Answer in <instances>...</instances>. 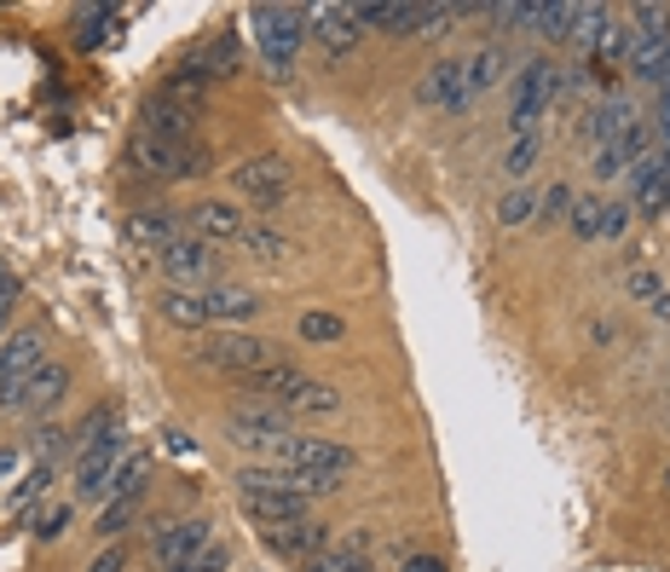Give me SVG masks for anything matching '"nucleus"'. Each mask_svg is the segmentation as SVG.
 <instances>
[{"label": "nucleus", "mask_w": 670, "mask_h": 572, "mask_svg": "<svg viewBox=\"0 0 670 572\" xmlns=\"http://www.w3.org/2000/svg\"><path fill=\"white\" fill-rule=\"evenodd\" d=\"M503 168H509V179H526L538 168V133H520L509 151H503Z\"/></svg>", "instance_id": "nucleus-30"}, {"label": "nucleus", "mask_w": 670, "mask_h": 572, "mask_svg": "<svg viewBox=\"0 0 670 572\" xmlns=\"http://www.w3.org/2000/svg\"><path fill=\"white\" fill-rule=\"evenodd\" d=\"M128 156H133V168L151 174V179H191V174L209 168V156H202V145H191V139L174 145V139H145L139 133Z\"/></svg>", "instance_id": "nucleus-4"}, {"label": "nucleus", "mask_w": 670, "mask_h": 572, "mask_svg": "<svg viewBox=\"0 0 670 572\" xmlns=\"http://www.w3.org/2000/svg\"><path fill=\"white\" fill-rule=\"evenodd\" d=\"M538 214V197L532 191H503V202H497V220H503V226H526V220H532Z\"/></svg>", "instance_id": "nucleus-32"}, {"label": "nucleus", "mask_w": 670, "mask_h": 572, "mask_svg": "<svg viewBox=\"0 0 670 572\" xmlns=\"http://www.w3.org/2000/svg\"><path fill=\"white\" fill-rule=\"evenodd\" d=\"M555 98H561V70L550 65V58H532V65H520V75H515V110H509L515 139H520V133H532V128H538V116L550 110Z\"/></svg>", "instance_id": "nucleus-3"}, {"label": "nucleus", "mask_w": 670, "mask_h": 572, "mask_svg": "<svg viewBox=\"0 0 670 572\" xmlns=\"http://www.w3.org/2000/svg\"><path fill=\"white\" fill-rule=\"evenodd\" d=\"M156 306H162V318H168V324H179V330H209V324H214L202 290H162Z\"/></svg>", "instance_id": "nucleus-15"}, {"label": "nucleus", "mask_w": 670, "mask_h": 572, "mask_svg": "<svg viewBox=\"0 0 670 572\" xmlns=\"http://www.w3.org/2000/svg\"><path fill=\"white\" fill-rule=\"evenodd\" d=\"M341 330H348V324H341L336 313H307L301 318V341H341Z\"/></svg>", "instance_id": "nucleus-35"}, {"label": "nucleus", "mask_w": 670, "mask_h": 572, "mask_svg": "<svg viewBox=\"0 0 670 572\" xmlns=\"http://www.w3.org/2000/svg\"><path fill=\"white\" fill-rule=\"evenodd\" d=\"M64 387H70V371L64 364H47V371H35L30 376V387H24V405H17V411H52L58 399H64Z\"/></svg>", "instance_id": "nucleus-19"}, {"label": "nucleus", "mask_w": 670, "mask_h": 572, "mask_svg": "<svg viewBox=\"0 0 670 572\" xmlns=\"http://www.w3.org/2000/svg\"><path fill=\"white\" fill-rule=\"evenodd\" d=\"M121 567H128V556H121V549L110 544L105 556H93V567H87V572H121Z\"/></svg>", "instance_id": "nucleus-42"}, {"label": "nucleus", "mask_w": 670, "mask_h": 572, "mask_svg": "<svg viewBox=\"0 0 670 572\" xmlns=\"http://www.w3.org/2000/svg\"><path fill=\"white\" fill-rule=\"evenodd\" d=\"M226 567H232V549H226V544H209L202 556L179 561V567H168V572H226Z\"/></svg>", "instance_id": "nucleus-38"}, {"label": "nucleus", "mask_w": 670, "mask_h": 572, "mask_svg": "<svg viewBox=\"0 0 670 572\" xmlns=\"http://www.w3.org/2000/svg\"><path fill=\"white\" fill-rule=\"evenodd\" d=\"M255 40L260 52H267L272 75H290L295 70V47L301 35H307V7H255Z\"/></svg>", "instance_id": "nucleus-1"}, {"label": "nucleus", "mask_w": 670, "mask_h": 572, "mask_svg": "<svg viewBox=\"0 0 670 572\" xmlns=\"http://www.w3.org/2000/svg\"><path fill=\"white\" fill-rule=\"evenodd\" d=\"M226 440L237 445V452H255V457L272 463V452H278L283 440H290V411L249 399V405H237V411L226 417Z\"/></svg>", "instance_id": "nucleus-2"}, {"label": "nucleus", "mask_w": 670, "mask_h": 572, "mask_svg": "<svg viewBox=\"0 0 670 572\" xmlns=\"http://www.w3.org/2000/svg\"><path fill=\"white\" fill-rule=\"evenodd\" d=\"M17 463H24V452H17V445H0V480H12Z\"/></svg>", "instance_id": "nucleus-43"}, {"label": "nucleus", "mask_w": 670, "mask_h": 572, "mask_svg": "<svg viewBox=\"0 0 670 572\" xmlns=\"http://www.w3.org/2000/svg\"><path fill=\"white\" fill-rule=\"evenodd\" d=\"M290 468H330V475H348V468H353V445H341V440H313V434H295Z\"/></svg>", "instance_id": "nucleus-14"}, {"label": "nucleus", "mask_w": 670, "mask_h": 572, "mask_svg": "<svg viewBox=\"0 0 670 572\" xmlns=\"http://www.w3.org/2000/svg\"><path fill=\"white\" fill-rule=\"evenodd\" d=\"M573 17H578V7H561V0H543V7L532 12V30H543V35L566 40V35H573Z\"/></svg>", "instance_id": "nucleus-29"}, {"label": "nucleus", "mask_w": 670, "mask_h": 572, "mask_svg": "<svg viewBox=\"0 0 670 572\" xmlns=\"http://www.w3.org/2000/svg\"><path fill=\"white\" fill-rule=\"evenodd\" d=\"M145 480H151V457L139 452V457H121V468L110 475V492L105 498H139L145 492Z\"/></svg>", "instance_id": "nucleus-27"}, {"label": "nucleus", "mask_w": 670, "mask_h": 572, "mask_svg": "<svg viewBox=\"0 0 670 572\" xmlns=\"http://www.w3.org/2000/svg\"><path fill=\"white\" fill-rule=\"evenodd\" d=\"M12 301H17V278L0 267V313H12Z\"/></svg>", "instance_id": "nucleus-44"}, {"label": "nucleus", "mask_w": 670, "mask_h": 572, "mask_svg": "<svg viewBox=\"0 0 670 572\" xmlns=\"http://www.w3.org/2000/svg\"><path fill=\"white\" fill-rule=\"evenodd\" d=\"M573 202H578V191H573V186H555L550 197L538 202V209L550 214V220H573Z\"/></svg>", "instance_id": "nucleus-41"}, {"label": "nucleus", "mask_w": 670, "mask_h": 572, "mask_svg": "<svg viewBox=\"0 0 670 572\" xmlns=\"http://www.w3.org/2000/svg\"><path fill=\"white\" fill-rule=\"evenodd\" d=\"M416 98L428 110H451V116H462L474 105V93H469V75H462V65L457 58H439V65L422 75V87H416Z\"/></svg>", "instance_id": "nucleus-8"}, {"label": "nucleus", "mask_w": 670, "mask_h": 572, "mask_svg": "<svg viewBox=\"0 0 670 572\" xmlns=\"http://www.w3.org/2000/svg\"><path fill=\"white\" fill-rule=\"evenodd\" d=\"M139 515V498H110L105 509H98V521H93V533L105 538V533H121V526H128Z\"/></svg>", "instance_id": "nucleus-33"}, {"label": "nucleus", "mask_w": 670, "mask_h": 572, "mask_svg": "<svg viewBox=\"0 0 670 572\" xmlns=\"http://www.w3.org/2000/svg\"><path fill=\"white\" fill-rule=\"evenodd\" d=\"M209 544H214V526H209V521H168V526L156 533L151 556H156V567H162V572H168V567H179V561L202 556Z\"/></svg>", "instance_id": "nucleus-11"}, {"label": "nucleus", "mask_w": 670, "mask_h": 572, "mask_svg": "<svg viewBox=\"0 0 670 572\" xmlns=\"http://www.w3.org/2000/svg\"><path fill=\"white\" fill-rule=\"evenodd\" d=\"M202 301H209V318H220V324H243V318H255V306H260L249 290H237V283H209Z\"/></svg>", "instance_id": "nucleus-18"}, {"label": "nucleus", "mask_w": 670, "mask_h": 572, "mask_svg": "<svg viewBox=\"0 0 670 572\" xmlns=\"http://www.w3.org/2000/svg\"><path fill=\"white\" fill-rule=\"evenodd\" d=\"M301 382H307V376H301L295 364H267V371L243 376V387H249V394H260V405H267V399H272V405H283Z\"/></svg>", "instance_id": "nucleus-21"}, {"label": "nucleus", "mask_w": 670, "mask_h": 572, "mask_svg": "<svg viewBox=\"0 0 670 572\" xmlns=\"http://www.w3.org/2000/svg\"><path fill=\"white\" fill-rule=\"evenodd\" d=\"M631 145H624V139H613V145H596V174L601 179H613V174H624V168H631Z\"/></svg>", "instance_id": "nucleus-36"}, {"label": "nucleus", "mask_w": 670, "mask_h": 572, "mask_svg": "<svg viewBox=\"0 0 670 572\" xmlns=\"http://www.w3.org/2000/svg\"><path fill=\"white\" fill-rule=\"evenodd\" d=\"M404 572H445L439 556H404Z\"/></svg>", "instance_id": "nucleus-45"}, {"label": "nucleus", "mask_w": 670, "mask_h": 572, "mask_svg": "<svg viewBox=\"0 0 670 572\" xmlns=\"http://www.w3.org/2000/svg\"><path fill=\"white\" fill-rule=\"evenodd\" d=\"M197 70H202V75H232V70H237V40H232V35H220L214 47L197 58Z\"/></svg>", "instance_id": "nucleus-31"}, {"label": "nucleus", "mask_w": 670, "mask_h": 572, "mask_svg": "<svg viewBox=\"0 0 670 572\" xmlns=\"http://www.w3.org/2000/svg\"><path fill=\"white\" fill-rule=\"evenodd\" d=\"M162 278H168V290H209L214 278V243L202 237H174L168 249L156 255Z\"/></svg>", "instance_id": "nucleus-6"}, {"label": "nucleus", "mask_w": 670, "mask_h": 572, "mask_svg": "<svg viewBox=\"0 0 670 572\" xmlns=\"http://www.w3.org/2000/svg\"><path fill=\"white\" fill-rule=\"evenodd\" d=\"M341 556H364V549H371V533H348V544H336Z\"/></svg>", "instance_id": "nucleus-46"}, {"label": "nucleus", "mask_w": 670, "mask_h": 572, "mask_svg": "<svg viewBox=\"0 0 670 572\" xmlns=\"http://www.w3.org/2000/svg\"><path fill=\"white\" fill-rule=\"evenodd\" d=\"M243 249H249L255 260H283V255H290V237H278L272 226H243Z\"/></svg>", "instance_id": "nucleus-28"}, {"label": "nucleus", "mask_w": 670, "mask_h": 572, "mask_svg": "<svg viewBox=\"0 0 670 572\" xmlns=\"http://www.w3.org/2000/svg\"><path fill=\"white\" fill-rule=\"evenodd\" d=\"M128 237L162 255V249H168V243L179 237V226H174V214H168V209H133V220H128Z\"/></svg>", "instance_id": "nucleus-20"}, {"label": "nucleus", "mask_w": 670, "mask_h": 572, "mask_svg": "<svg viewBox=\"0 0 670 572\" xmlns=\"http://www.w3.org/2000/svg\"><path fill=\"white\" fill-rule=\"evenodd\" d=\"M243 209H232V202H197V237L202 243H226V237H243Z\"/></svg>", "instance_id": "nucleus-17"}, {"label": "nucleus", "mask_w": 670, "mask_h": 572, "mask_svg": "<svg viewBox=\"0 0 670 572\" xmlns=\"http://www.w3.org/2000/svg\"><path fill=\"white\" fill-rule=\"evenodd\" d=\"M358 12V24H371L381 35H428L434 24V7H404V0H371V7H353Z\"/></svg>", "instance_id": "nucleus-12"}, {"label": "nucleus", "mask_w": 670, "mask_h": 572, "mask_svg": "<svg viewBox=\"0 0 670 572\" xmlns=\"http://www.w3.org/2000/svg\"><path fill=\"white\" fill-rule=\"evenodd\" d=\"M631 232V202H601V237H624Z\"/></svg>", "instance_id": "nucleus-40"}, {"label": "nucleus", "mask_w": 670, "mask_h": 572, "mask_svg": "<svg viewBox=\"0 0 670 572\" xmlns=\"http://www.w3.org/2000/svg\"><path fill=\"white\" fill-rule=\"evenodd\" d=\"M64 526H70V503H47V509L35 515V538L52 544V538H64Z\"/></svg>", "instance_id": "nucleus-37"}, {"label": "nucleus", "mask_w": 670, "mask_h": 572, "mask_svg": "<svg viewBox=\"0 0 670 572\" xmlns=\"http://www.w3.org/2000/svg\"><path fill=\"white\" fill-rule=\"evenodd\" d=\"M121 468V434L110 428L105 440H93L75 463V498H105L110 492V475Z\"/></svg>", "instance_id": "nucleus-9"}, {"label": "nucleus", "mask_w": 670, "mask_h": 572, "mask_svg": "<svg viewBox=\"0 0 670 572\" xmlns=\"http://www.w3.org/2000/svg\"><path fill=\"white\" fill-rule=\"evenodd\" d=\"M624 290H631L636 301H647V306H659V301H665V283H659V272H647V267H636L631 278H624Z\"/></svg>", "instance_id": "nucleus-39"}, {"label": "nucleus", "mask_w": 670, "mask_h": 572, "mask_svg": "<svg viewBox=\"0 0 670 572\" xmlns=\"http://www.w3.org/2000/svg\"><path fill=\"white\" fill-rule=\"evenodd\" d=\"M191 105H179V98H156V105L145 110V128H139V133H145V139H174V145H179V139H186L191 133Z\"/></svg>", "instance_id": "nucleus-16"}, {"label": "nucleus", "mask_w": 670, "mask_h": 572, "mask_svg": "<svg viewBox=\"0 0 670 572\" xmlns=\"http://www.w3.org/2000/svg\"><path fill=\"white\" fill-rule=\"evenodd\" d=\"M260 538H267V549H272V556H283V561H301V567H307L313 556H324V549H330V526H318V521L307 515V521L260 526Z\"/></svg>", "instance_id": "nucleus-7"}, {"label": "nucleus", "mask_w": 670, "mask_h": 572, "mask_svg": "<svg viewBox=\"0 0 670 572\" xmlns=\"http://www.w3.org/2000/svg\"><path fill=\"white\" fill-rule=\"evenodd\" d=\"M665 214H670V197H665Z\"/></svg>", "instance_id": "nucleus-47"}, {"label": "nucleus", "mask_w": 670, "mask_h": 572, "mask_svg": "<svg viewBox=\"0 0 670 572\" xmlns=\"http://www.w3.org/2000/svg\"><path fill=\"white\" fill-rule=\"evenodd\" d=\"M283 486L313 503V498H330L336 486H341V475H330V468H283Z\"/></svg>", "instance_id": "nucleus-26"}, {"label": "nucleus", "mask_w": 670, "mask_h": 572, "mask_svg": "<svg viewBox=\"0 0 670 572\" xmlns=\"http://www.w3.org/2000/svg\"><path fill=\"white\" fill-rule=\"evenodd\" d=\"M358 12L353 7H318V12H307V35L318 40L324 52H353V40H358Z\"/></svg>", "instance_id": "nucleus-13"}, {"label": "nucleus", "mask_w": 670, "mask_h": 572, "mask_svg": "<svg viewBox=\"0 0 670 572\" xmlns=\"http://www.w3.org/2000/svg\"><path fill=\"white\" fill-rule=\"evenodd\" d=\"M232 186L243 191V197H255V202H278L283 191H290V162L283 156H249V162H237L232 168Z\"/></svg>", "instance_id": "nucleus-10"}, {"label": "nucleus", "mask_w": 670, "mask_h": 572, "mask_svg": "<svg viewBox=\"0 0 670 572\" xmlns=\"http://www.w3.org/2000/svg\"><path fill=\"white\" fill-rule=\"evenodd\" d=\"M462 75H469V93H474V98H480V93H492L497 81L509 75V52H503V47H480V52L469 58V65H462Z\"/></svg>", "instance_id": "nucleus-23"}, {"label": "nucleus", "mask_w": 670, "mask_h": 572, "mask_svg": "<svg viewBox=\"0 0 670 572\" xmlns=\"http://www.w3.org/2000/svg\"><path fill=\"white\" fill-rule=\"evenodd\" d=\"M47 486H52V463H35L30 475H24V486H17V492H12L7 515H12V521H24L35 503H47Z\"/></svg>", "instance_id": "nucleus-25"}, {"label": "nucleus", "mask_w": 670, "mask_h": 572, "mask_svg": "<svg viewBox=\"0 0 670 572\" xmlns=\"http://www.w3.org/2000/svg\"><path fill=\"white\" fill-rule=\"evenodd\" d=\"M197 359L214 364V371H232V376H255L267 364H278L272 341H260V336H197Z\"/></svg>", "instance_id": "nucleus-5"}, {"label": "nucleus", "mask_w": 670, "mask_h": 572, "mask_svg": "<svg viewBox=\"0 0 670 572\" xmlns=\"http://www.w3.org/2000/svg\"><path fill=\"white\" fill-rule=\"evenodd\" d=\"M573 237H584V243L601 237V197H578L573 202Z\"/></svg>", "instance_id": "nucleus-34"}, {"label": "nucleus", "mask_w": 670, "mask_h": 572, "mask_svg": "<svg viewBox=\"0 0 670 572\" xmlns=\"http://www.w3.org/2000/svg\"><path fill=\"white\" fill-rule=\"evenodd\" d=\"M636 121H642V116H636L631 98H607V105L596 110V121H590V133H596V145H613V139H624Z\"/></svg>", "instance_id": "nucleus-24"}, {"label": "nucleus", "mask_w": 670, "mask_h": 572, "mask_svg": "<svg viewBox=\"0 0 670 572\" xmlns=\"http://www.w3.org/2000/svg\"><path fill=\"white\" fill-rule=\"evenodd\" d=\"M336 405H341L336 387H324V382H313V376H307L290 399L278 405V411H290V417H336Z\"/></svg>", "instance_id": "nucleus-22"}]
</instances>
